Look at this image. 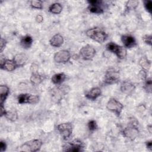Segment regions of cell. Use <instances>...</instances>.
I'll return each instance as SVG.
<instances>
[{
  "label": "cell",
  "mask_w": 152,
  "mask_h": 152,
  "mask_svg": "<svg viewBox=\"0 0 152 152\" xmlns=\"http://www.w3.org/2000/svg\"><path fill=\"white\" fill-rule=\"evenodd\" d=\"M86 34L89 38L99 43H103L108 37L107 34L99 27L89 28L86 31Z\"/></svg>",
  "instance_id": "cell-1"
},
{
  "label": "cell",
  "mask_w": 152,
  "mask_h": 152,
  "mask_svg": "<svg viewBox=\"0 0 152 152\" xmlns=\"http://www.w3.org/2000/svg\"><path fill=\"white\" fill-rule=\"evenodd\" d=\"M42 144V141L39 139L31 140L23 144L20 146V151L30 152L37 151L40 149Z\"/></svg>",
  "instance_id": "cell-2"
},
{
  "label": "cell",
  "mask_w": 152,
  "mask_h": 152,
  "mask_svg": "<svg viewBox=\"0 0 152 152\" xmlns=\"http://www.w3.org/2000/svg\"><path fill=\"white\" fill-rule=\"evenodd\" d=\"M106 48L108 51L115 53L121 59H124L127 54V50L124 46L118 45L113 42L108 43L106 45Z\"/></svg>",
  "instance_id": "cell-3"
},
{
  "label": "cell",
  "mask_w": 152,
  "mask_h": 152,
  "mask_svg": "<svg viewBox=\"0 0 152 152\" xmlns=\"http://www.w3.org/2000/svg\"><path fill=\"white\" fill-rule=\"evenodd\" d=\"M84 147L85 145L83 141L78 139H75L65 144L63 146L62 150L64 151L80 152L84 151Z\"/></svg>",
  "instance_id": "cell-4"
},
{
  "label": "cell",
  "mask_w": 152,
  "mask_h": 152,
  "mask_svg": "<svg viewBox=\"0 0 152 152\" xmlns=\"http://www.w3.org/2000/svg\"><path fill=\"white\" fill-rule=\"evenodd\" d=\"M106 108L109 111L113 113L116 116L119 117L124 109V105L116 99L112 98L107 102Z\"/></svg>",
  "instance_id": "cell-5"
},
{
  "label": "cell",
  "mask_w": 152,
  "mask_h": 152,
  "mask_svg": "<svg viewBox=\"0 0 152 152\" xmlns=\"http://www.w3.org/2000/svg\"><path fill=\"white\" fill-rule=\"evenodd\" d=\"M119 78L120 74L119 71L114 68H109L105 73L104 83L109 85L115 84L119 81Z\"/></svg>",
  "instance_id": "cell-6"
},
{
  "label": "cell",
  "mask_w": 152,
  "mask_h": 152,
  "mask_svg": "<svg viewBox=\"0 0 152 152\" xmlns=\"http://www.w3.org/2000/svg\"><path fill=\"white\" fill-rule=\"evenodd\" d=\"M57 130L64 140L68 139L72 135L73 126L71 122H64L57 125Z\"/></svg>",
  "instance_id": "cell-7"
},
{
  "label": "cell",
  "mask_w": 152,
  "mask_h": 152,
  "mask_svg": "<svg viewBox=\"0 0 152 152\" xmlns=\"http://www.w3.org/2000/svg\"><path fill=\"white\" fill-rule=\"evenodd\" d=\"M96 53V51L95 49L90 45H86L80 50V55L85 61L92 60L94 57Z\"/></svg>",
  "instance_id": "cell-8"
},
{
  "label": "cell",
  "mask_w": 152,
  "mask_h": 152,
  "mask_svg": "<svg viewBox=\"0 0 152 152\" xmlns=\"http://www.w3.org/2000/svg\"><path fill=\"white\" fill-rule=\"evenodd\" d=\"M140 134V131L136 125L132 124L124 129L122 131L123 136L131 141H134L136 139Z\"/></svg>",
  "instance_id": "cell-9"
},
{
  "label": "cell",
  "mask_w": 152,
  "mask_h": 152,
  "mask_svg": "<svg viewBox=\"0 0 152 152\" xmlns=\"http://www.w3.org/2000/svg\"><path fill=\"white\" fill-rule=\"evenodd\" d=\"M88 6V10L93 14H101L104 12V10L102 7V1L99 0H90L87 1Z\"/></svg>",
  "instance_id": "cell-10"
},
{
  "label": "cell",
  "mask_w": 152,
  "mask_h": 152,
  "mask_svg": "<svg viewBox=\"0 0 152 152\" xmlns=\"http://www.w3.org/2000/svg\"><path fill=\"white\" fill-rule=\"evenodd\" d=\"M71 58L70 52L67 50H61L54 55V61L56 63H66L69 61Z\"/></svg>",
  "instance_id": "cell-11"
},
{
  "label": "cell",
  "mask_w": 152,
  "mask_h": 152,
  "mask_svg": "<svg viewBox=\"0 0 152 152\" xmlns=\"http://www.w3.org/2000/svg\"><path fill=\"white\" fill-rule=\"evenodd\" d=\"M52 96L55 100H60L62 96H65L69 91V87L68 86H59L52 90Z\"/></svg>",
  "instance_id": "cell-12"
},
{
  "label": "cell",
  "mask_w": 152,
  "mask_h": 152,
  "mask_svg": "<svg viewBox=\"0 0 152 152\" xmlns=\"http://www.w3.org/2000/svg\"><path fill=\"white\" fill-rule=\"evenodd\" d=\"M121 41L125 48H132L137 45L135 37L130 34L122 35Z\"/></svg>",
  "instance_id": "cell-13"
},
{
  "label": "cell",
  "mask_w": 152,
  "mask_h": 152,
  "mask_svg": "<svg viewBox=\"0 0 152 152\" xmlns=\"http://www.w3.org/2000/svg\"><path fill=\"white\" fill-rule=\"evenodd\" d=\"M120 89L123 93L126 95H131L135 89V86L129 81H124L121 84Z\"/></svg>",
  "instance_id": "cell-14"
},
{
  "label": "cell",
  "mask_w": 152,
  "mask_h": 152,
  "mask_svg": "<svg viewBox=\"0 0 152 152\" xmlns=\"http://www.w3.org/2000/svg\"><path fill=\"white\" fill-rule=\"evenodd\" d=\"M12 60L17 67H20L24 66L26 64L28 60V57L25 53H20L16 54L14 56Z\"/></svg>",
  "instance_id": "cell-15"
},
{
  "label": "cell",
  "mask_w": 152,
  "mask_h": 152,
  "mask_svg": "<svg viewBox=\"0 0 152 152\" xmlns=\"http://www.w3.org/2000/svg\"><path fill=\"white\" fill-rule=\"evenodd\" d=\"M102 94V90L99 87H93L85 94V97L91 100H95Z\"/></svg>",
  "instance_id": "cell-16"
},
{
  "label": "cell",
  "mask_w": 152,
  "mask_h": 152,
  "mask_svg": "<svg viewBox=\"0 0 152 152\" xmlns=\"http://www.w3.org/2000/svg\"><path fill=\"white\" fill-rule=\"evenodd\" d=\"M64 37L59 33H57L54 36H53L49 40L50 45L52 46L55 47V48H59L64 43Z\"/></svg>",
  "instance_id": "cell-17"
},
{
  "label": "cell",
  "mask_w": 152,
  "mask_h": 152,
  "mask_svg": "<svg viewBox=\"0 0 152 152\" xmlns=\"http://www.w3.org/2000/svg\"><path fill=\"white\" fill-rule=\"evenodd\" d=\"M10 93V88L6 85L0 86V101L1 104H4Z\"/></svg>",
  "instance_id": "cell-18"
},
{
  "label": "cell",
  "mask_w": 152,
  "mask_h": 152,
  "mask_svg": "<svg viewBox=\"0 0 152 152\" xmlns=\"http://www.w3.org/2000/svg\"><path fill=\"white\" fill-rule=\"evenodd\" d=\"M1 69H4L7 71H14L17 66H16L15 64L14 63L12 59H7L5 60L4 65L0 67Z\"/></svg>",
  "instance_id": "cell-19"
},
{
  "label": "cell",
  "mask_w": 152,
  "mask_h": 152,
  "mask_svg": "<svg viewBox=\"0 0 152 152\" xmlns=\"http://www.w3.org/2000/svg\"><path fill=\"white\" fill-rule=\"evenodd\" d=\"M33 42V38L29 35H26L21 38L20 40V45L23 47V48L27 49L31 46Z\"/></svg>",
  "instance_id": "cell-20"
},
{
  "label": "cell",
  "mask_w": 152,
  "mask_h": 152,
  "mask_svg": "<svg viewBox=\"0 0 152 152\" xmlns=\"http://www.w3.org/2000/svg\"><path fill=\"white\" fill-rule=\"evenodd\" d=\"M66 76L64 72L58 73V74H54L52 77L51 81L53 84L56 85H59L65 81V80L66 79Z\"/></svg>",
  "instance_id": "cell-21"
},
{
  "label": "cell",
  "mask_w": 152,
  "mask_h": 152,
  "mask_svg": "<svg viewBox=\"0 0 152 152\" xmlns=\"http://www.w3.org/2000/svg\"><path fill=\"white\" fill-rule=\"evenodd\" d=\"M30 82L33 86H36L40 84L43 80V77L38 73V72H31V75L30 77Z\"/></svg>",
  "instance_id": "cell-22"
},
{
  "label": "cell",
  "mask_w": 152,
  "mask_h": 152,
  "mask_svg": "<svg viewBox=\"0 0 152 152\" xmlns=\"http://www.w3.org/2000/svg\"><path fill=\"white\" fill-rule=\"evenodd\" d=\"M62 7L61 4L55 2L51 4L49 7V11L53 14H59L62 12Z\"/></svg>",
  "instance_id": "cell-23"
},
{
  "label": "cell",
  "mask_w": 152,
  "mask_h": 152,
  "mask_svg": "<svg viewBox=\"0 0 152 152\" xmlns=\"http://www.w3.org/2000/svg\"><path fill=\"white\" fill-rule=\"evenodd\" d=\"M139 64L142 68V69L146 71H148L151 67V61L145 56L141 58L139 61Z\"/></svg>",
  "instance_id": "cell-24"
},
{
  "label": "cell",
  "mask_w": 152,
  "mask_h": 152,
  "mask_svg": "<svg viewBox=\"0 0 152 152\" xmlns=\"http://www.w3.org/2000/svg\"><path fill=\"white\" fill-rule=\"evenodd\" d=\"M4 116L9 121L14 122L18 119V114L15 110H6L4 114Z\"/></svg>",
  "instance_id": "cell-25"
},
{
  "label": "cell",
  "mask_w": 152,
  "mask_h": 152,
  "mask_svg": "<svg viewBox=\"0 0 152 152\" xmlns=\"http://www.w3.org/2000/svg\"><path fill=\"white\" fill-rule=\"evenodd\" d=\"M138 4L139 2L138 1H128L126 3L125 11H129L131 10H133L138 6Z\"/></svg>",
  "instance_id": "cell-26"
},
{
  "label": "cell",
  "mask_w": 152,
  "mask_h": 152,
  "mask_svg": "<svg viewBox=\"0 0 152 152\" xmlns=\"http://www.w3.org/2000/svg\"><path fill=\"white\" fill-rule=\"evenodd\" d=\"M30 94H28V93H23V94H20V95H18V98H17L18 103H20V104L28 103Z\"/></svg>",
  "instance_id": "cell-27"
},
{
  "label": "cell",
  "mask_w": 152,
  "mask_h": 152,
  "mask_svg": "<svg viewBox=\"0 0 152 152\" xmlns=\"http://www.w3.org/2000/svg\"><path fill=\"white\" fill-rule=\"evenodd\" d=\"M144 88L148 93H151L152 91V81L151 78H147L145 80Z\"/></svg>",
  "instance_id": "cell-28"
},
{
  "label": "cell",
  "mask_w": 152,
  "mask_h": 152,
  "mask_svg": "<svg viewBox=\"0 0 152 152\" xmlns=\"http://www.w3.org/2000/svg\"><path fill=\"white\" fill-rule=\"evenodd\" d=\"M30 6L35 9H42L43 2L42 1H30Z\"/></svg>",
  "instance_id": "cell-29"
},
{
  "label": "cell",
  "mask_w": 152,
  "mask_h": 152,
  "mask_svg": "<svg viewBox=\"0 0 152 152\" xmlns=\"http://www.w3.org/2000/svg\"><path fill=\"white\" fill-rule=\"evenodd\" d=\"M87 125H88V128L90 131H94L96 130L98 128L97 122L94 120L89 121Z\"/></svg>",
  "instance_id": "cell-30"
},
{
  "label": "cell",
  "mask_w": 152,
  "mask_h": 152,
  "mask_svg": "<svg viewBox=\"0 0 152 152\" xmlns=\"http://www.w3.org/2000/svg\"><path fill=\"white\" fill-rule=\"evenodd\" d=\"M144 6L146 11L149 12L150 14H151L152 12V2L150 0H145L144 1Z\"/></svg>",
  "instance_id": "cell-31"
},
{
  "label": "cell",
  "mask_w": 152,
  "mask_h": 152,
  "mask_svg": "<svg viewBox=\"0 0 152 152\" xmlns=\"http://www.w3.org/2000/svg\"><path fill=\"white\" fill-rule=\"evenodd\" d=\"M151 39H152V36L151 34L150 35L145 34L142 37V39L144 41V42L150 46L151 45Z\"/></svg>",
  "instance_id": "cell-32"
},
{
  "label": "cell",
  "mask_w": 152,
  "mask_h": 152,
  "mask_svg": "<svg viewBox=\"0 0 152 152\" xmlns=\"http://www.w3.org/2000/svg\"><path fill=\"white\" fill-rule=\"evenodd\" d=\"M7 43V40L1 37V40H0V52H1V53H2L3 52V50H4V49L5 48Z\"/></svg>",
  "instance_id": "cell-33"
},
{
  "label": "cell",
  "mask_w": 152,
  "mask_h": 152,
  "mask_svg": "<svg viewBox=\"0 0 152 152\" xmlns=\"http://www.w3.org/2000/svg\"><path fill=\"white\" fill-rule=\"evenodd\" d=\"M138 75H139V77H140L141 79L145 80L147 78V71H145V70H144V69H141V70L140 71V72H139V74H138Z\"/></svg>",
  "instance_id": "cell-34"
},
{
  "label": "cell",
  "mask_w": 152,
  "mask_h": 152,
  "mask_svg": "<svg viewBox=\"0 0 152 152\" xmlns=\"http://www.w3.org/2000/svg\"><path fill=\"white\" fill-rule=\"evenodd\" d=\"M7 144L5 141L1 140L0 141V152H4L7 149Z\"/></svg>",
  "instance_id": "cell-35"
},
{
  "label": "cell",
  "mask_w": 152,
  "mask_h": 152,
  "mask_svg": "<svg viewBox=\"0 0 152 152\" xmlns=\"http://www.w3.org/2000/svg\"><path fill=\"white\" fill-rule=\"evenodd\" d=\"M36 21L38 23H41L43 21V17L41 14H38L36 17Z\"/></svg>",
  "instance_id": "cell-36"
},
{
  "label": "cell",
  "mask_w": 152,
  "mask_h": 152,
  "mask_svg": "<svg viewBox=\"0 0 152 152\" xmlns=\"http://www.w3.org/2000/svg\"><path fill=\"white\" fill-rule=\"evenodd\" d=\"M145 145H146V147L149 149L150 151L152 150V141L150 140V141H147L145 142Z\"/></svg>",
  "instance_id": "cell-37"
},
{
  "label": "cell",
  "mask_w": 152,
  "mask_h": 152,
  "mask_svg": "<svg viewBox=\"0 0 152 152\" xmlns=\"http://www.w3.org/2000/svg\"><path fill=\"white\" fill-rule=\"evenodd\" d=\"M5 107L4 106V104H1V116H4V114L5 113Z\"/></svg>",
  "instance_id": "cell-38"
},
{
  "label": "cell",
  "mask_w": 152,
  "mask_h": 152,
  "mask_svg": "<svg viewBox=\"0 0 152 152\" xmlns=\"http://www.w3.org/2000/svg\"><path fill=\"white\" fill-rule=\"evenodd\" d=\"M147 129L148 130L150 134H151V125H149L147 126Z\"/></svg>",
  "instance_id": "cell-39"
}]
</instances>
